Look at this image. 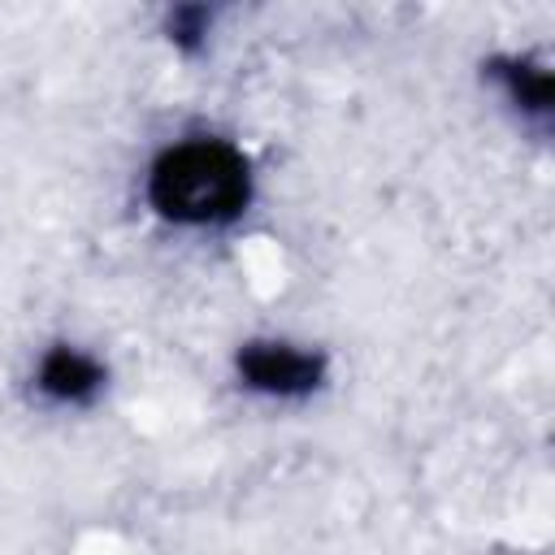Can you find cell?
Instances as JSON below:
<instances>
[{"label": "cell", "instance_id": "obj_1", "mask_svg": "<svg viewBox=\"0 0 555 555\" xmlns=\"http://www.w3.org/2000/svg\"><path fill=\"white\" fill-rule=\"evenodd\" d=\"M152 208L178 225L234 221L251 199V173L243 152L221 139H195L169 147L147 178Z\"/></svg>", "mask_w": 555, "mask_h": 555}, {"label": "cell", "instance_id": "obj_2", "mask_svg": "<svg viewBox=\"0 0 555 555\" xmlns=\"http://www.w3.org/2000/svg\"><path fill=\"white\" fill-rule=\"evenodd\" d=\"M238 377L251 390L295 399V395H308L321 386V356H308V351H295L282 343H247L238 351Z\"/></svg>", "mask_w": 555, "mask_h": 555}, {"label": "cell", "instance_id": "obj_3", "mask_svg": "<svg viewBox=\"0 0 555 555\" xmlns=\"http://www.w3.org/2000/svg\"><path fill=\"white\" fill-rule=\"evenodd\" d=\"M100 386H104V369H100L95 360H87L82 351L56 347V351H48L43 364H39V390H43L48 399L87 403Z\"/></svg>", "mask_w": 555, "mask_h": 555}, {"label": "cell", "instance_id": "obj_4", "mask_svg": "<svg viewBox=\"0 0 555 555\" xmlns=\"http://www.w3.org/2000/svg\"><path fill=\"white\" fill-rule=\"evenodd\" d=\"M499 74L507 78L512 95L533 108V113H546L551 108V74L546 69H533V65H499Z\"/></svg>", "mask_w": 555, "mask_h": 555}, {"label": "cell", "instance_id": "obj_5", "mask_svg": "<svg viewBox=\"0 0 555 555\" xmlns=\"http://www.w3.org/2000/svg\"><path fill=\"white\" fill-rule=\"evenodd\" d=\"M204 22H208V13H204V9H178V13L169 17V30H173V39H178L182 48H195V39H199Z\"/></svg>", "mask_w": 555, "mask_h": 555}]
</instances>
